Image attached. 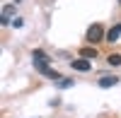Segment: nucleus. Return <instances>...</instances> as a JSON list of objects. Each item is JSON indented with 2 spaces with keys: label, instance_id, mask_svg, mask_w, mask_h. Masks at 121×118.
Listing matches in <instances>:
<instances>
[{
  "label": "nucleus",
  "instance_id": "1",
  "mask_svg": "<svg viewBox=\"0 0 121 118\" xmlns=\"http://www.w3.org/2000/svg\"><path fill=\"white\" fill-rule=\"evenodd\" d=\"M104 39H107V34H104V29H102V24H92V27H90L87 29V34H85V41L87 43H99V41H104Z\"/></svg>",
  "mask_w": 121,
  "mask_h": 118
},
{
  "label": "nucleus",
  "instance_id": "2",
  "mask_svg": "<svg viewBox=\"0 0 121 118\" xmlns=\"http://www.w3.org/2000/svg\"><path fill=\"white\" fill-rule=\"evenodd\" d=\"M34 67H36V72H41V75H46L48 80H56V82L60 80V75H58L56 70H51V67H48L46 63H34Z\"/></svg>",
  "mask_w": 121,
  "mask_h": 118
},
{
  "label": "nucleus",
  "instance_id": "3",
  "mask_svg": "<svg viewBox=\"0 0 121 118\" xmlns=\"http://www.w3.org/2000/svg\"><path fill=\"white\" fill-rule=\"evenodd\" d=\"M70 67H73V70H78V72H87L92 65H90L87 58H75V60H70Z\"/></svg>",
  "mask_w": 121,
  "mask_h": 118
},
{
  "label": "nucleus",
  "instance_id": "4",
  "mask_svg": "<svg viewBox=\"0 0 121 118\" xmlns=\"http://www.w3.org/2000/svg\"><path fill=\"white\" fill-rule=\"evenodd\" d=\"M32 58H34V63H46V65L53 60V58L48 55L46 51H41V48H34V51H32Z\"/></svg>",
  "mask_w": 121,
  "mask_h": 118
},
{
  "label": "nucleus",
  "instance_id": "5",
  "mask_svg": "<svg viewBox=\"0 0 121 118\" xmlns=\"http://www.w3.org/2000/svg\"><path fill=\"white\" fill-rule=\"evenodd\" d=\"M119 36H121V22H119V24H114V27L107 31V39H104V41L114 43V41H119Z\"/></svg>",
  "mask_w": 121,
  "mask_h": 118
},
{
  "label": "nucleus",
  "instance_id": "6",
  "mask_svg": "<svg viewBox=\"0 0 121 118\" xmlns=\"http://www.w3.org/2000/svg\"><path fill=\"white\" fill-rule=\"evenodd\" d=\"M102 89H109V87H114L119 84V77H112V75H107V77H99V82H97Z\"/></svg>",
  "mask_w": 121,
  "mask_h": 118
},
{
  "label": "nucleus",
  "instance_id": "7",
  "mask_svg": "<svg viewBox=\"0 0 121 118\" xmlns=\"http://www.w3.org/2000/svg\"><path fill=\"white\" fill-rule=\"evenodd\" d=\"M80 58H87V60L97 58V48H95V46H85V48H80Z\"/></svg>",
  "mask_w": 121,
  "mask_h": 118
},
{
  "label": "nucleus",
  "instance_id": "8",
  "mask_svg": "<svg viewBox=\"0 0 121 118\" xmlns=\"http://www.w3.org/2000/svg\"><path fill=\"white\" fill-rule=\"evenodd\" d=\"M107 63L114 65V67H119V65H121V53H109V55H107Z\"/></svg>",
  "mask_w": 121,
  "mask_h": 118
},
{
  "label": "nucleus",
  "instance_id": "9",
  "mask_svg": "<svg viewBox=\"0 0 121 118\" xmlns=\"http://www.w3.org/2000/svg\"><path fill=\"white\" fill-rule=\"evenodd\" d=\"M73 84H75V82H73V80H68V77H65V80H58V82H56L58 89H68V87H73Z\"/></svg>",
  "mask_w": 121,
  "mask_h": 118
},
{
  "label": "nucleus",
  "instance_id": "10",
  "mask_svg": "<svg viewBox=\"0 0 121 118\" xmlns=\"http://www.w3.org/2000/svg\"><path fill=\"white\" fill-rule=\"evenodd\" d=\"M22 24H24V22H22V17H15V19H12V27H15V29H19Z\"/></svg>",
  "mask_w": 121,
  "mask_h": 118
},
{
  "label": "nucleus",
  "instance_id": "11",
  "mask_svg": "<svg viewBox=\"0 0 121 118\" xmlns=\"http://www.w3.org/2000/svg\"><path fill=\"white\" fill-rule=\"evenodd\" d=\"M116 3H119V5H121V0H116Z\"/></svg>",
  "mask_w": 121,
  "mask_h": 118
}]
</instances>
